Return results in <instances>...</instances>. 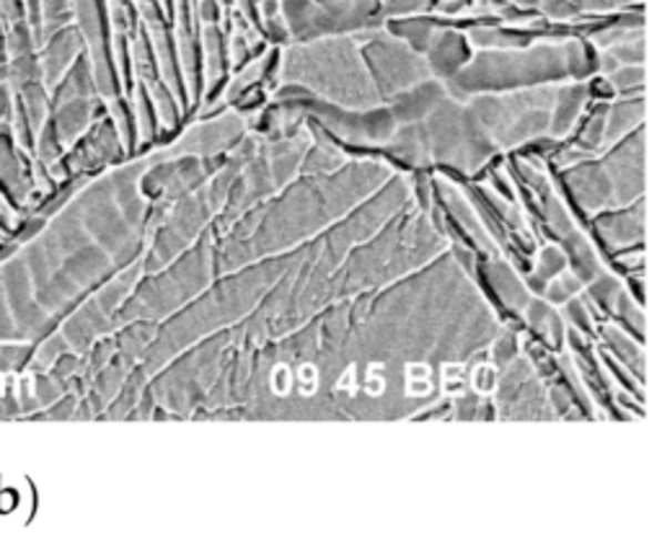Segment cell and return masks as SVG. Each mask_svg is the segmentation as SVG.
Listing matches in <instances>:
<instances>
[{"label": "cell", "instance_id": "cell-3", "mask_svg": "<svg viewBox=\"0 0 662 540\" xmlns=\"http://www.w3.org/2000/svg\"><path fill=\"white\" fill-rule=\"evenodd\" d=\"M363 52L368 58L370 78L376 75L378 89L384 93H401L430 75L427 60L391 31H373Z\"/></svg>", "mask_w": 662, "mask_h": 540}, {"label": "cell", "instance_id": "cell-8", "mask_svg": "<svg viewBox=\"0 0 662 540\" xmlns=\"http://www.w3.org/2000/svg\"><path fill=\"white\" fill-rule=\"evenodd\" d=\"M609 83L613 93H640L644 89V68L642 65H619L609 73Z\"/></svg>", "mask_w": 662, "mask_h": 540}, {"label": "cell", "instance_id": "cell-2", "mask_svg": "<svg viewBox=\"0 0 662 540\" xmlns=\"http://www.w3.org/2000/svg\"><path fill=\"white\" fill-rule=\"evenodd\" d=\"M567 75L564 47H518V50H485L473 62L458 70L450 83L464 93L505 89V85H533L536 81H554ZM454 89V91H456Z\"/></svg>", "mask_w": 662, "mask_h": 540}, {"label": "cell", "instance_id": "cell-9", "mask_svg": "<svg viewBox=\"0 0 662 540\" xmlns=\"http://www.w3.org/2000/svg\"><path fill=\"white\" fill-rule=\"evenodd\" d=\"M564 269V252H559V248L549 246L541 252V259H539V274L541 277H554V274H562Z\"/></svg>", "mask_w": 662, "mask_h": 540}, {"label": "cell", "instance_id": "cell-6", "mask_svg": "<svg viewBox=\"0 0 662 540\" xmlns=\"http://www.w3.org/2000/svg\"><path fill=\"white\" fill-rule=\"evenodd\" d=\"M598 233L609 246L640 244L644 236V205H634L629 213L603 217V221H598Z\"/></svg>", "mask_w": 662, "mask_h": 540}, {"label": "cell", "instance_id": "cell-1", "mask_svg": "<svg viewBox=\"0 0 662 540\" xmlns=\"http://www.w3.org/2000/svg\"><path fill=\"white\" fill-rule=\"evenodd\" d=\"M283 78L293 85L316 89L324 96L339 101V106H378L373 78L349 37L316 39L308 44L287 47L283 54Z\"/></svg>", "mask_w": 662, "mask_h": 540}, {"label": "cell", "instance_id": "cell-5", "mask_svg": "<svg viewBox=\"0 0 662 540\" xmlns=\"http://www.w3.org/2000/svg\"><path fill=\"white\" fill-rule=\"evenodd\" d=\"M442 99H446V91H442V85L438 81H422L417 83L409 93H401L388 112H391L396 122H415L419 116L430 114Z\"/></svg>", "mask_w": 662, "mask_h": 540}, {"label": "cell", "instance_id": "cell-4", "mask_svg": "<svg viewBox=\"0 0 662 540\" xmlns=\"http://www.w3.org/2000/svg\"><path fill=\"white\" fill-rule=\"evenodd\" d=\"M427 68L438 78H454L469 62V42L461 31L438 27L427 44Z\"/></svg>", "mask_w": 662, "mask_h": 540}, {"label": "cell", "instance_id": "cell-7", "mask_svg": "<svg viewBox=\"0 0 662 540\" xmlns=\"http://www.w3.org/2000/svg\"><path fill=\"white\" fill-rule=\"evenodd\" d=\"M585 104H588V89L582 83L567 85V89H557L554 114H551V122H549L551 135L564 137L567 132L574 128V122L580 120Z\"/></svg>", "mask_w": 662, "mask_h": 540}]
</instances>
